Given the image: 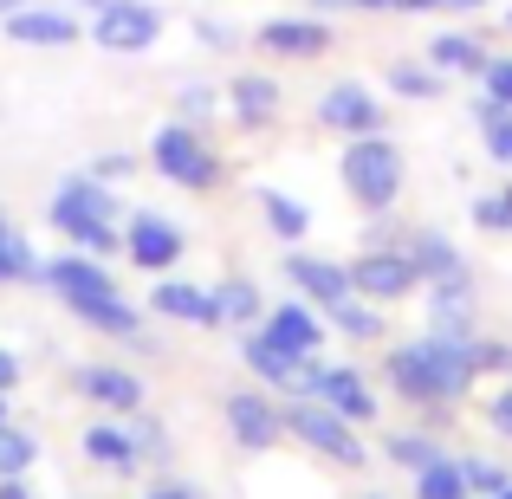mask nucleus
Returning <instances> with one entry per match:
<instances>
[{
    "instance_id": "49",
    "label": "nucleus",
    "mask_w": 512,
    "mask_h": 499,
    "mask_svg": "<svg viewBox=\"0 0 512 499\" xmlns=\"http://www.w3.org/2000/svg\"><path fill=\"white\" fill-rule=\"evenodd\" d=\"M500 26H506V33H512V7H506V13H500Z\"/></svg>"
},
{
    "instance_id": "47",
    "label": "nucleus",
    "mask_w": 512,
    "mask_h": 499,
    "mask_svg": "<svg viewBox=\"0 0 512 499\" xmlns=\"http://www.w3.org/2000/svg\"><path fill=\"white\" fill-rule=\"evenodd\" d=\"M150 499H195V493H182V487H163V493H150Z\"/></svg>"
},
{
    "instance_id": "45",
    "label": "nucleus",
    "mask_w": 512,
    "mask_h": 499,
    "mask_svg": "<svg viewBox=\"0 0 512 499\" xmlns=\"http://www.w3.org/2000/svg\"><path fill=\"white\" fill-rule=\"evenodd\" d=\"M357 13H396V0H357Z\"/></svg>"
},
{
    "instance_id": "28",
    "label": "nucleus",
    "mask_w": 512,
    "mask_h": 499,
    "mask_svg": "<svg viewBox=\"0 0 512 499\" xmlns=\"http://www.w3.org/2000/svg\"><path fill=\"white\" fill-rule=\"evenodd\" d=\"M415 499H467V474H461V461H428L422 474H415Z\"/></svg>"
},
{
    "instance_id": "12",
    "label": "nucleus",
    "mask_w": 512,
    "mask_h": 499,
    "mask_svg": "<svg viewBox=\"0 0 512 499\" xmlns=\"http://www.w3.org/2000/svg\"><path fill=\"white\" fill-rule=\"evenodd\" d=\"M182 227L169 221V214H156V208H137L124 221V260L130 266H143V273H169L175 260H182Z\"/></svg>"
},
{
    "instance_id": "46",
    "label": "nucleus",
    "mask_w": 512,
    "mask_h": 499,
    "mask_svg": "<svg viewBox=\"0 0 512 499\" xmlns=\"http://www.w3.org/2000/svg\"><path fill=\"white\" fill-rule=\"evenodd\" d=\"M0 499H26V487L20 480H0Z\"/></svg>"
},
{
    "instance_id": "51",
    "label": "nucleus",
    "mask_w": 512,
    "mask_h": 499,
    "mask_svg": "<svg viewBox=\"0 0 512 499\" xmlns=\"http://www.w3.org/2000/svg\"><path fill=\"white\" fill-rule=\"evenodd\" d=\"M500 499H512V487H506V493H500Z\"/></svg>"
},
{
    "instance_id": "7",
    "label": "nucleus",
    "mask_w": 512,
    "mask_h": 499,
    "mask_svg": "<svg viewBox=\"0 0 512 499\" xmlns=\"http://www.w3.org/2000/svg\"><path fill=\"white\" fill-rule=\"evenodd\" d=\"M240 357L253 363V376H260V383L292 389V396H318V376H325V363H318V357H299V350H286L273 331L253 325V331H247V350H240Z\"/></svg>"
},
{
    "instance_id": "52",
    "label": "nucleus",
    "mask_w": 512,
    "mask_h": 499,
    "mask_svg": "<svg viewBox=\"0 0 512 499\" xmlns=\"http://www.w3.org/2000/svg\"><path fill=\"white\" fill-rule=\"evenodd\" d=\"M0 221H7V214H0Z\"/></svg>"
},
{
    "instance_id": "18",
    "label": "nucleus",
    "mask_w": 512,
    "mask_h": 499,
    "mask_svg": "<svg viewBox=\"0 0 512 499\" xmlns=\"http://www.w3.org/2000/svg\"><path fill=\"white\" fill-rule=\"evenodd\" d=\"M227 428L240 435V448H273V441L286 435V415H279L266 396H234L227 402Z\"/></svg>"
},
{
    "instance_id": "2",
    "label": "nucleus",
    "mask_w": 512,
    "mask_h": 499,
    "mask_svg": "<svg viewBox=\"0 0 512 499\" xmlns=\"http://www.w3.org/2000/svg\"><path fill=\"white\" fill-rule=\"evenodd\" d=\"M474 376H480L474 337L428 331V337H415V344H402L396 357H389V383H396L409 402H454V396L474 389Z\"/></svg>"
},
{
    "instance_id": "8",
    "label": "nucleus",
    "mask_w": 512,
    "mask_h": 499,
    "mask_svg": "<svg viewBox=\"0 0 512 499\" xmlns=\"http://www.w3.org/2000/svg\"><path fill=\"white\" fill-rule=\"evenodd\" d=\"M318 130H331V137H376V130H383V98H376L370 85H363V78H338V85L325 91V98H318Z\"/></svg>"
},
{
    "instance_id": "16",
    "label": "nucleus",
    "mask_w": 512,
    "mask_h": 499,
    "mask_svg": "<svg viewBox=\"0 0 512 499\" xmlns=\"http://www.w3.org/2000/svg\"><path fill=\"white\" fill-rule=\"evenodd\" d=\"M279 78H266V72H240L234 85H227V111H234V124L240 130H266L279 117Z\"/></svg>"
},
{
    "instance_id": "48",
    "label": "nucleus",
    "mask_w": 512,
    "mask_h": 499,
    "mask_svg": "<svg viewBox=\"0 0 512 499\" xmlns=\"http://www.w3.org/2000/svg\"><path fill=\"white\" fill-rule=\"evenodd\" d=\"M26 7V0H0V20H7V13H20Z\"/></svg>"
},
{
    "instance_id": "38",
    "label": "nucleus",
    "mask_w": 512,
    "mask_h": 499,
    "mask_svg": "<svg viewBox=\"0 0 512 499\" xmlns=\"http://www.w3.org/2000/svg\"><path fill=\"white\" fill-rule=\"evenodd\" d=\"M85 175H98V182H124V175H137V156H98Z\"/></svg>"
},
{
    "instance_id": "36",
    "label": "nucleus",
    "mask_w": 512,
    "mask_h": 499,
    "mask_svg": "<svg viewBox=\"0 0 512 499\" xmlns=\"http://www.w3.org/2000/svg\"><path fill=\"white\" fill-rule=\"evenodd\" d=\"M461 474H467V487H480V493H493V499H500V493L512 487V480H506L493 461H461Z\"/></svg>"
},
{
    "instance_id": "40",
    "label": "nucleus",
    "mask_w": 512,
    "mask_h": 499,
    "mask_svg": "<svg viewBox=\"0 0 512 499\" xmlns=\"http://www.w3.org/2000/svg\"><path fill=\"white\" fill-rule=\"evenodd\" d=\"M493 428H500V435H512V383L500 389V402H493Z\"/></svg>"
},
{
    "instance_id": "34",
    "label": "nucleus",
    "mask_w": 512,
    "mask_h": 499,
    "mask_svg": "<svg viewBox=\"0 0 512 499\" xmlns=\"http://www.w3.org/2000/svg\"><path fill=\"white\" fill-rule=\"evenodd\" d=\"M389 454H396L409 474H422V467L435 461V441H428V435H396V441H389Z\"/></svg>"
},
{
    "instance_id": "31",
    "label": "nucleus",
    "mask_w": 512,
    "mask_h": 499,
    "mask_svg": "<svg viewBox=\"0 0 512 499\" xmlns=\"http://www.w3.org/2000/svg\"><path fill=\"white\" fill-rule=\"evenodd\" d=\"M214 111H221V91H214L208 78H188V85L175 91V117H182V124H208Z\"/></svg>"
},
{
    "instance_id": "35",
    "label": "nucleus",
    "mask_w": 512,
    "mask_h": 499,
    "mask_svg": "<svg viewBox=\"0 0 512 499\" xmlns=\"http://www.w3.org/2000/svg\"><path fill=\"white\" fill-rule=\"evenodd\" d=\"M474 221L487 227V234H512V208H506V195H480V201H474Z\"/></svg>"
},
{
    "instance_id": "20",
    "label": "nucleus",
    "mask_w": 512,
    "mask_h": 499,
    "mask_svg": "<svg viewBox=\"0 0 512 499\" xmlns=\"http://www.w3.org/2000/svg\"><path fill=\"white\" fill-rule=\"evenodd\" d=\"M78 383H85L91 402H104V409H117V415H137L143 409V383L130 370H117V363H91Z\"/></svg>"
},
{
    "instance_id": "9",
    "label": "nucleus",
    "mask_w": 512,
    "mask_h": 499,
    "mask_svg": "<svg viewBox=\"0 0 512 499\" xmlns=\"http://www.w3.org/2000/svg\"><path fill=\"white\" fill-rule=\"evenodd\" d=\"M0 26H7L13 46H39V52H59V46H78V39H85L78 7H59V0H26V7L7 13Z\"/></svg>"
},
{
    "instance_id": "42",
    "label": "nucleus",
    "mask_w": 512,
    "mask_h": 499,
    "mask_svg": "<svg viewBox=\"0 0 512 499\" xmlns=\"http://www.w3.org/2000/svg\"><path fill=\"white\" fill-rule=\"evenodd\" d=\"M312 13H357V0H305Z\"/></svg>"
},
{
    "instance_id": "10",
    "label": "nucleus",
    "mask_w": 512,
    "mask_h": 499,
    "mask_svg": "<svg viewBox=\"0 0 512 499\" xmlns=\"http://www.w3.org/2000/svg\"><path fill=\"white\" fill-rule=\"evenodd\" d=\"M331 13H273V20H260V33H253V46L266 52V59H318V52H331Z\"/></svg>"
},
{
    "instance_id": "29",
    "label": "nucleus",
    "mask_w": 512,
    "mask_h": 499,
    "mask_svg": "<svg viewBox=\"0 0 512 499\" xmlns=\"http://www.w3.org/2000/svg\"><path fill=\"white\" fill-rule=\"evenodd\" d=\"M325 312H331V325H338L344 337H357V344H370V337L383 331V312H370L357 292H344V299H338V305H325Z\"/></svg>"
},
{
    "instance_id": "25",
    "label": "nucleus",
    "mask_w": 512,
    "mask_h": 499,
    "mask_svg": "<svg viewBox=\"0 0 512 499\" xmlns=\"http://www.w3.org/2000/svg\"><path fill=\"white\" fill-rule=\"evenodd\" d=\"M474 124H480V143L500 169H512V104H493V98H474Z\"/></svg>"
},
{
    "instance_id": "32",
    "label": "nucleus",
    "mask_w": 512,
    "mask_h": 499,
    "mask_svg": "<svg viewBox=\"0 0 512 499\" xmlns=\"http://www.w3.org/2000/svg\"><path fill=\"white\" fill-rule=\"evenodd\" d=\"M26 467H33V441H26L20 428L0 422V480H20Z\"/></svg>"
},
{
    "instance_id": "43",
    "label": "nucleus",
    "mask_w": 512,
    "mask_h": 499,
    "mask_svg": "<svg viewBox=\"0 0 512 499\" xmlns=\"http://www.w3.org/2000/svg\"><path fill=\"white\" fill-rule=\"evenodd\" d=\"M396 13H441V0H396Z\"/></svg>"
},
{
    "instance_id": "4",
    "label": "nucleus",
    "mask_w": 512,
    "mask_h": 499,
    "mask_svg": "<svg viewBox=\"0 0 512 499\" xmlns=\"http://www.w3.org/2000/svg\"><path fill=\"white\" fill-rule=\"evenodd\" d=\"M338 175H344V195L357 201L363 214H389L396 208V195H402V150L376 130V137H350L344 143V163H338Z\"/></svg>"
},
{
    "instance_id": "26",
    "label": "nucleus",
    "mask_w": 512,
    "mask_h": 499,
    "mask_svg": "<svg viewBox=\"0 0 512 499\" xmlns=\"http://www.w3.org/2000/svg\"><path fill=\"white\" fill-rule=\"evenodd\" d=\"M85 454L91 461H104V467H117V474H124V467H137V435H124V428H111V422H98V428H85Z\"/></svg>"
},
{
    "instance_id": "19",
    "label": "nucleus",
    "mask_w": 512,
    "mask_h": 499,
    "mask_svg": "<svg viewBox=\"0 0 512 499\" xmlns=\"http://www.w3.org/2000/svg\"><path fill=\"white\" fill-rule=\"evenodd\" d=\"M260 331H273L286 350H299V357H318V344H325V325H318V312L305 299H292V305H273V312L260 318Z\"/></svg>"
},
{
    "instance_id": "23",
    "label": "nucleus",
    "mask_w": 512,
    "mask_h": 499,
    "mask_svg": "<svg viewBox=\"0 0 512 499\" xmlns=\"http://www.w3.org/2000/svg\"><path fill=\"white\" fill-rule=\"evenodd\" d=\"M260 214H266V227H273L279 240H305L312 234V208H305L299 195H286V188H260Z\"/></svg>"
},
{
    "instance_id": "6",
    "label": "nucleus",
    "mask_w": 512,
    "mask_h": 499,
    "mask_svg": "<svg viewBox=\"0 0 512 499\" xmlns=\"http://www.w3.org/2000/svg\"><path fill=\"white\" fill-rule=\"evenodd\" d=\"M150 163H156V175H163V182L188 188V195H201V188L221 182V156L208 150L201 124H182V117L156 124V137H150Z\"/></svg>"
},
{
    "instance_id": "39",
    "label": "nucleus",
    "mask_w": 512,
    "mask_h": 499,
    "mask_svg": "<svg viewBox=\"0 0 512 499\" xmlns=\"http://www.w3.org/2000/svg\"><path fill=\"white\" fill-rule=\"evenodd\" d=\"M474 363H480V370H506L512 376V350L506 344H474Z\"/></svg>"
},
{
    "instance_id": "24",
    "label": "nucleus",
    "mask_w": 512,
    "mask_h": 499,
    "mask_svg": "<svg viewBox=\"0 0 512 499\" xmlns=\"http://www.w3.org/2000/svg\"><path fill=\"white\" fill-rule=\"evenodd\" d=\"M383 78H389V91H396V98H415V104L441 98V85H448V78H441L428 59H389Z\"/></svg>"
},
{
    "instance_id": "15",
    "label": "nucleus",
    "mask_w": 512,
    "mask_h": 499,
    "mask_svg": "<svg viewBox=\"0 0 512 499\" xmlns=\"http://www.w3.org/2000/svg\"><path fill=\"white\" fill-rule=\"evenodd\" d=\"M487 59H493V46L474 33V26H448V33L428 39V65H435L441 78H480Z\"/></svg>"
},
{
    "instance_id": "50",
    "label": "nucleus",
    "mask_w": 512,
    "mask_h": 499,
    "mask_svg": "<svg viewBox=\"0 0 512 499\" xmlns=\"http://www.w3.org/2000/svg\"><path fill=\"white\" fill-rule=\"evenodd\" d=\"M0 422H7V389H0Z\"/></svg>"
},
{
    "instance_id": "13",
    "label": "nucleus",
    "mask_w": 512,
    "mask_h": 499,
    "mask_svg": "<svg viewBox=\"0 0 512 499\" xmlns=\"http://www.w3.org/2000/svg\"><path fill=\"white\" fill-rule=\"evenodd\" d=\"M415 286H422V279H415V266H409L402 247H370V253L350 260V292H357V299H402V292H415Z\"/></svg>"
},
{
    "instance_id": "22",
    "label": "nucleus",
    "mask_w": 512,
    "mask_h": 499,
    "mask_svg": "<svg viewBox=\"0 0 512 499\" xmlns=\"http://www.w3.org/2000/svg\"><path fill=\"white\" fill-rule=\"evenodd\" d=\"M312 402L338 409L344 422H370V415H376V402H370V383H363L357 370H325V376H318V396H312Z\"/></svg>"
},
{
    "instance_id": "27",
    "label": "nucleus",
    "mask_w": 512,
    "mask_h": 499,
    "mask_svg": "<svg viewBox=\"0 0 512 499\" xmlns=\"http://www.w3.org/2000/svg\"><path fill=\"white\" fill-rule=\"evenodd\" d=\"M214 305H221V325H260V286L253 279H221Z\"/></svg>"
},
{
    "instance_id": "44",
    "label": "nucleus",
    "mask_w": 512,
    "mask_h": 499,
    "mask_svg": "<svg viewBox=\"0 0 512 499\" xmlns=\"http://www.w3.org/2000/svg\"><path fill=\"white\" fill-rule=\"evenodd\" d=\"M487 0H441V13H480Z\"/></svg>"
},
{
    "instance_id": "33",
    "label": "nucleus",
    "mask_w": 512,
    "mask_h": 499,
    "mask_svg": "<svg viewBox=\"0 0 512 499\" xmlns=\"http://www.w3.org/2000/svg\"><path fill=\"white\" fill-rule=\"evenodd\" d=\"M480 98L512 104V52H493V59L480 65Z\"/></svg>"
},
{
    "instance_id": "41",
    "label": "nucleus",
    "mask_w": 512,
    "mask_h": 499,
    "mask_svg": "<svg viewBox=\"0 0 512 499\" xmlns=\"http://www.w3.org/2000/svg\"><path fill=\"white\" fill-rule=\"evenodd\" d=\"M20 383V357H13V350H0V389H13Z\"/></svg>"
},
{
    "instance_id": "3",
    "label": "nucleus",
    "mask_w": 512,
    "mask_h": 499,
    "mask_svg": "<svg viewBox=\"0 0 512 499\" xmlns=\"http://www.w3.org/2000/svg\"><path fill=\"white\" fill-rule=\"evenodd\" d=\"M46 221L59 227L78 253H98V260L104 253H124L117 195H111V182H98V175H65V182L52 188V201H46Z\"/></svg>"
},
{
    "instance_id": "1",
    "label": "nucleus",
    "mask_w": 512,
    "mask_h": 499,
    "mask_svg": "<svg viewBox=\"0 0 512 499\" xmlns=\"http://www.w3.org/2000/svg\"><path fill=\"white\" fill-rule=\"evenodd\" d=\"M39 279H46V286L59 292L65 305H72L78 325L111 331V337H137V331H143V312L124 299V292H117V279L104 273L98 253H59V260L39 266Z\"/></svg>"
},
{
    "instance_id": "5",
    "label": "nucleus",
    "mask_w": 512,
    "mask_h": 499,
    "mask_svg": "<svg viewBox=\"0 0 512 499\" xmlns=\"http://www.w3.org/2000/svg\"><path fill=\"white\" fill-rule=\"evenodd\" d=\"M78 7H85V39L98 52L137 59L163 39V7L156 0H78Z\"/></svg>"
},
{
    "instance_id": "21",
    "label": "nucleus",
    "mask_w": 512,
    "mask_h": 499,
    "mask_svg": "<svg viewBox=\"0 0 512 499\" xmlns=\"http://www.w3.org/2000/svg\"><path fill=\"white\" fill-rule=\"evenodd\" d=\"M402 253H409V266H415V279H422V286H428V279H448V273H461V247H454V240L448 234H435V227H422V234H409V240H402Z\"/></svg>"
},
{
    "instance_id": "14",
    "label": "nucleus",
    "mask_w": 512,
    "mask_h": 499,
    "mask_svg": "<svg viewBox=\"0 0 512 499\" xmlns=\"http://www.w3.org/2000/svg\"><path fill=\"white\" fill-rule=\"evenodd\" d=\"M286 279H292V292L312 299V305H338L350 292V266L325 260V253H286Z\"/></svg>"
},
{
    "instance_id": "30",
    "label": "nucleus",
    "mask_w": 512,
    "mask_h": 499,
    "mask_svg": "<svg viewBox=\"0 0 512 499\" xmlns=\"http://www.w3.org/2000/svg\"><path fill=\"white\" fill-rule=\"evenodd\" d=\"M13 279H39V260H33V247L0 221V286H13Z\"/></svg>"
},
{
    "instance_id": "37",
    "label": "nucleus",
    "mask_w": 512,
    "mask_h": 499,
    "mask_svg": "<svg viewBox=\"0 0 512 499\" xmlns=\"http://www.w3.org/2000/svg\"><path fill=\"white\" fill-rule=\"evenodd\" d=\"M195 39H201L208 52H227V46H234V26H227V20H208V13H201V20H195Z\"/></svg>"
},
{
    "instance_id": "11",
    "label": "nucleus",
    "mask_w": 512,
    "mask_h": 499,
    "mask_svg": "<svg viewBox=\"0 0 512 499\" xmlns=\"http://www.w3.org/2000/svg\"><path fill=\"white\" fill-rule=\"evenodd\" d=\"M286 428L305 441V448L331 454L338 467H363V441L350 435V422H344L338 409H325V402H312V396H305L299 409H286Z\"/></svg>"
},
{
    "instance_id": "17",
    "label": "nucleus",
    "mask_w": 512,
    "mask_h": 499,
    "mask_svg": "<svg viewBox=\"0 0 512 499\" xmlns=\"http://www.w3.org/2000/svg\"><path fill=\"white\" fill-rule=\"evenodd\" d=\"M156 318H175V325H221V305H214V292L188 286V279H163V286L150 292Z\"/></svg>"
}]
</instances>
